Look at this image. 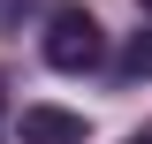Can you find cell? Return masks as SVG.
Returning <instances> with one entry per match:
<instances>
[{"label": "cell", "instance_id": "2", "mask_svg": "<svg viewBox=\"0 0 152 144\" xmlns=\"http://www.w3.org/2000/svg\"><path fill=\"white\" fill-rule=\"evenodd\" d=\"M91 121L69 106H23V144H84Z\"/></svg>", "mask_w": 152, "mask_h": 144}, {"label": "cell", "instance_id": "1", "mask_svg": "<svg viewBox=\"0 0 152 144\" xmlns=\"http://www.w3.org/2000/svg\"><path fill=\"white\" fill-rule=\"evenodd\" d=\"M46 61H53L61 76L99 68V61H107V31H99L84 8H69V15H53V23H46Z\"/></svg>", "mask_w": 152, "mask_h": 144}, {"label": "cell", "instance_id": "3", "mask_svg": "<svg viewBox=\"0 0 152 144\" xmlns=\"http://www.w3.org/2000/svg\"><path fill=\"white\" fill-rule=\"evenodd\" d=\"M122 76H152V31H137L122 46Z\"/></svg>", "mask_w": 152, "mask_h": 144}, {"label": "cell", "instance_id": "4", "mask_svg": "<svg viewBox=\"0 0 152 144\" xmlns=\"http://www.w3.org/2000/svg\"><path fill=\"white\" fill-rule=\"evenodd\" d=\"M129 144H152V129H137V137H129Z\"/></svg>", "mask_w": 152, "mask_h": 144}, {"label": "cell", "instance_id": "5", "mask_svg": "<svg viewBox=\"0 0 152 144\" xmlns=\"http://www.w3.org/2000/svg\"><path fill=\"white\" fill-rule=\"evenodd\" d=\"M145 8H152V0H145Z\"/></svg>", "mask_w": 152, "mask_h": 144}]
</instances>
